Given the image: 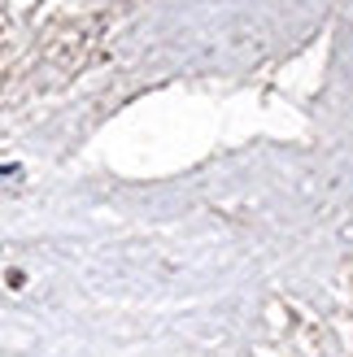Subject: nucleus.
<instances>
[{
  "instance_id": "1",
  "label": "nucleus",
  "mask_w": 353,
  "mask_h": 357,
  "mask_svg": "<svg viewBox=\"0 0 353 357\" xmlns=\"http://www.w3.org/2000/svg\"><path fill=\"white\" fill-rule=\"evenodd\" d=\"M9 174H17V166H0V178H9Z\"/></svg>"
}]
</instances>
